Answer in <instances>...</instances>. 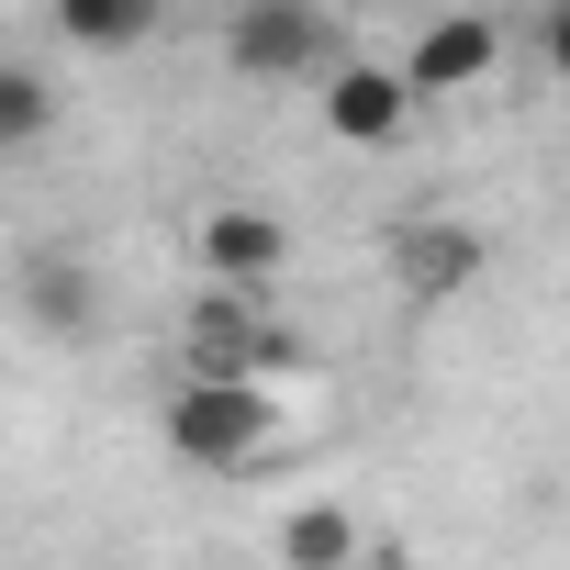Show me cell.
<instances>
[{"mask_svg": "<svg viewBox=\"0 0 570 570\" xmlns=\"http://www.w3.org/2000/svg\"><path fill=\"white\" fill-rule=\"evenodd\" d=\"M157 436H168V459L179 470H246V459H268V436H279V392L268 381H246V370H179V392L157 403Z\"/></svg>", "mask_w": 570, "mask_h": 570, "instance_id": "cell-1", "label": "cell"}, {"mask_svg": "<svg viewBox=\"0 0 570 570\" xmlns=\"http://www.w3.org/2000/svg\"><path fill=\"white\" fill-rule=\"evenodd\" d=\"M336 57H347V23L325 0H235V23H224V68L268 79V90H292V79H314Z\"/></svg>", "mask_w": 570, "mask_h": 570, "instance_id": "cell-2", "label": "cell"}, {"mask_svg": "<svg viewBox=\"0 0 570 570\" xmlns=\"http://www.w3.org/2000/svg\"><path fill=\"white\" fill-rule=\"evenodd\" d=\"M414 112H425V101H414V79H403L392 57H358V46H347L336 68H314V124H325L336 146H403Z\"/></svg>", "mask_w": 570, "mask_h": 570, "instance_id": "cell-3", "label": "cell"}, {"mask_svg": "<svg viewBox=\"0 0 570 570\" xmlns=\"http://www.w3.org/2000/svg\"><path fill=\"white\" fill-rule=\"evenodd\" d=\"M381 257H392V292H403V303H425V314H436V303H459L470 279L492 268V246H481L459 213H392Z\"/></svg>", "mask_w": 570, "mask_h": 570, "instance_id": "cell-4", "label": "cell"}, {"mask_svg": "<svg viewBox=\"0 0 570 570\" xmlns=\"http://www.w3.org/2000/svg\"><path fill=\"white\" fill-rule=\"evenodd\" d=\"M392 68L414 79V101H459V90H481L503 68V23L492 12H436V23H414V46Z\"/></svg>", "mask_w": 570, "mask_h": 570, "instance_id": "cell-5", "label": "cell"}, {"mask_svg": "<svg viewBox=\"0 0 570 570\" xmlns=\"http://www.w3.org/2000/svg\"><path fill=\"white\" fill-rule=\"evenodd\" d=\"M190 257H202V279L268 292V279L292 268V224H279V213H257V202H213V213L190 224Z\"/></svg>", "mask_w": 570, "mask_h": 570, "instance_id": "cell-6", "label": "cell"}, {"mask_svg": "<svg viewBox=\"0 0 570 570\" xmlns=\"http://www.w3.org/2000/svg\"><path fill=\"white\" fill-rule=\"evenodd\" d=\"M23 314H35V336H90L101 325V268L79 257V246H35L23 257Z\"/></svg>", "mask_w": 570, "mask_h": 570, "instance_id": "cell-7", "label": "cell"}, {"mask_svg": "<svg viewBox=\"0 0 570 570\" xmlns=\"http://www.w3.org/2000/svg\"><path fill=\"white\" fill-rule=\"evenodd\" d=\"M46 23L68 57H135V46H157L168 0H46Z\"/></svg>", "mask_w": 570, "mask_h": 570, "instance_id": "cell-8", "label": "cell"}, {"mask_svg": "<svg viewBox=\"0 0 570 570\" xmlns=\"http://www.w3.org/2000/svg\"><path fill=\"white\" fill-rule=\"evenodd\" d=\"M57 135V79L35 57H0V157H35Z\"/></svg>", "mask_w": 570, "mask_h": 570, "instance_id": "cell-9", "label": "cell"}, {"mask_svg": "<svg viewBox=\"0 0 570 570\" xmlns=\"http://www.w3.org/2000/svg\"><path fill=\"white\" fill-rule=\"evenodd\" d=\"M279 559H303V570H347V559H370V537H358L347 503H303V514H279Z\"/></svg>", "mask_w": 570, "mask_h": 570, "instance_id": "cell-10", "label": "cell"}]
</instances>
